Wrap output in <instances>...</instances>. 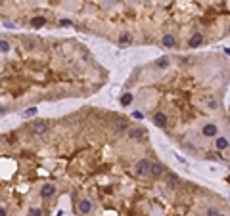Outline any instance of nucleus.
Masks as SVG:
<instances>
[{
    "label": "nucleus",
    "mask_w": 230,
    "mask_h": 216,
    "mask_svg": "<svg viewBox=\"0 0 230 216\" xmlns=\"http://www.w3.org/2000/svg\"><path fill=\"white\" fill-rule=\"evenodd\" d=\"M228 31H230V29H228Z\"/></svg>",
    "instance_id": "f03ea898"
},
{
    "label": "nucleus",
    "mask_w": 230,
    "mask_h": 216,
    "mask_svg": "<svg viewBox=\"0 0 230 216\" xmlns=\"http://www.w3.org/2000/svg\"><path fill=\"white\" fill-rule=\"evenodd\" d=\"M104 75L84 46L35 35H0V119L50 99L92 94Z\"/></svg>",
    "instance_id": "f257e3e1"
}]
</instances>
